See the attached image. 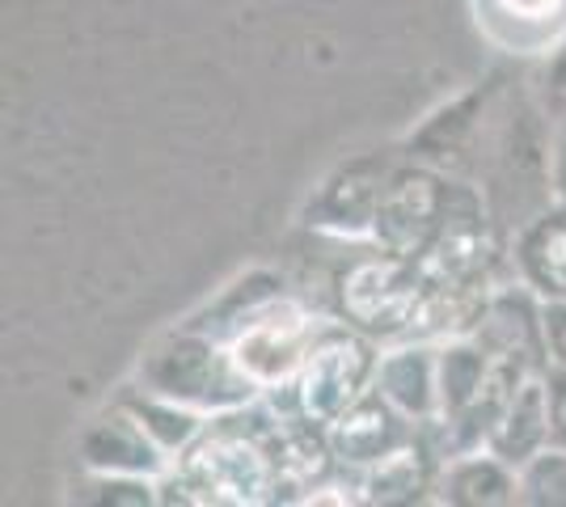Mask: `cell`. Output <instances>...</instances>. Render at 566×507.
<instances>
[{"mask_svg": "<svg viewBox=\"0 0 566 507\" xmlns=\"http://www.w3.org/2000/svg\"><path fill=\"white\" fill-rule=\"evenodd\" d=\"M190 483L216 504H259L266 495V465L241 440H216L203 444L187 465Z\"/></svg>", "mask_w": 566, "mask_h": 507, "instance_id": "cell-1", "label": "cell"}, {"mask_svg": "<svg viewBox=\"0 0 566 507\" xmlns=\"http://www.w3.org/2000/svg\"><path fill=\"white\" fill-rule=\"evenodd\" d=\"M364 377V351L359 347H331L313 356L305 372V411L317 419H334L352 402L355 385Z\"/></svg>", "mask_w": 566, "mask_h": 507, "instance_id": "cell-2", "label": "cell"}, {"mask_svg": "<svg viewBox=\"0 0 566 507\" xmlns=\"http://www.w3.org/2000/svg\"><path fill=\"white\" fill-rule=\"evenodd\" d=\"M301 326L292 321H262L237 342V363L254 381H280L301 360Z\"/></svg>", "mask_w": 566, "mask_h": 507, "instance_id": "cell-3", "label": "cell"}, {"mask_svg": "<svg viewBox=\"0 0 566 507\" xmlns=\"http://www.w3.org/2000/svg\"><path fill=\"white\" fill-rule=\"evenodd\" d=\"M528 266L545 288L566 292V216L545 224L542 233L528 242Z\"/></svg>", "mask_w": 566, "mask_h": 507, "instance_id": "cell-4", "label": "cell"}, {"mask_svg": "<svg viewBox=\"0 0 566 507\" xmlns=\"http://www.w3.org/2000/svg\"><path fill=\"white\" fill-rule=\"evenodd\" d=\"M495 4V13H503L507 22H520V25H554L563 18L566 0H491Z\"/></svg>", "mask_w": 566, "mask_h": 507, "instance_id": "cell-5", "label": "cell"}]
</instances>
